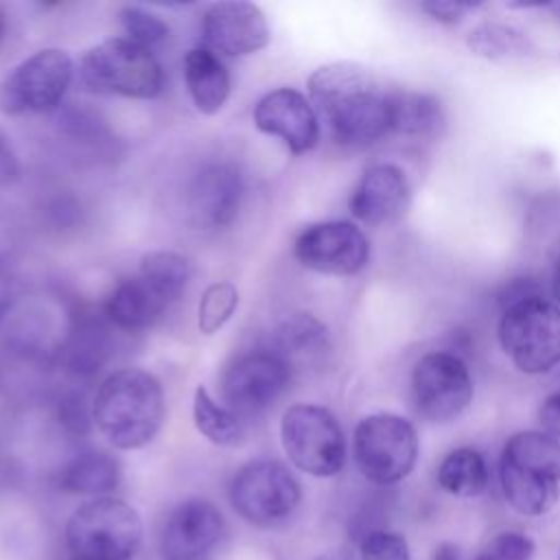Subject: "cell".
I'll use <instances>...</instances> for the list:
<instances>
[{
	"mask_svg": "<svg viewBox=\"0 0 560 560\" xmlns=\"http://www.w3.org/2000/svg\"><path fill=\"white\" fill-rule=\"evenodd\" d=\"M392 92L357 61L324 63L308 77V101L335 142L370 147L392 133Z\"/></svg>",
	"mask_w": 560,
	"mask_h": 560,
	"instance_id": "cell-1",
	"label": "cell"
},
{
	"mask_svg": "<svg viewBox=\"0 0 560 560\" xmlns=\"http://www.w3.org/2000/svg\"><path fill=\"white\" fill-rule=\"evenodd\" d=\"M90 413L107 444L118 451L142 448L164 424L162 383L147 370H116L98 385Z\"/></svg>",
	"mask_w": 560,
	"mask_h": 560,
	"instance_id": "cell-2",
	"label": "cell"
},
{
	"mask_svg": "<svg viewBox=\"0 0 560 560\" xmlns=\"http://www.w3.org/2000/svg\"><path fill=\"white\" fill-rule=\"evenodd\" d=\"M505 501L525 516L549 512L560 497V440L545 431L514 433L499 462Z\"/></svg>",
	"mask_w": 560,
	"mask_h": 560,
	"instance_id": "cell-3",
	"label": "cell"
},
{
	"mask_svg": "<svg viewBox=\"0 0 560 560\" xmlns=\"http://www.w3.org/2000/svg\"><path fill=\"white\" fill-rule=\"evenodd\" d=\"M142 534V516L133 505L116 497H98L70 514L63 538L72 560H131Z\"/></svg>",
	"mask_w": 560,
	"mask_h": 560,
	"instance_id": "cell-4",
	"label": "cell"
},
{
	"mask_svg": "<svg viewBox=\"0 0 560 560\" xmlns=\"http://www.w3.org/2000/svg\"><path fill=\"white\" fill-rule=\"evenodd\" d=\"M499 343L525 374H545L560 363V306L542 293L503 306Z\"/></svg>",
	"mask_w": 560,
	"mask_h": 560,
	"instance_id": "cell-5",
	"label": "cell"
},
{
	"mask_svg": "<svg viewBox=\"0 0 560 560\" xmlns=\"http://www.w3.org/2000/svg\"><path fill=\"white\" fill-rule=\"evenodd\" d=\"M79 77L92 92L127 98H155L164 88V72L155 55L127 37L92 46L81 57Z\"/></svg>",
	"mask_w": 560,
	"mask_h": 560,
	"instance_id": "cell-6",
	"label": "cell"
},
{
	"mask_svg": "<svg viewBox=\"0 0 560 560\" xmlns=\"http://www.w3.org/2000/svg\"><path fill=\"white\" fill-rule=\"evenodd\" d=\"M228 499L232 510L254 527L284 523L302 501V486L278 459H252L230 479Z\"/></svg>",
	"mask_w": 560,
	"mask_h": 560,
	"instance_id": "cell-7",
	"label": "cell"
},
{
	"mask_svg": "<svg viewBox=\"0 0 560 560\" xmlns=\"http://www.w3.org/2000/svg\"><path fill=\"white\" fill-rule=\"evenodd\" d=\"M418 448V433L402 416L370 413L354 427V464L359 472L376 486L402 481L416 466Z\"/></svg>",
	"mask_w": 560,
	"mask_h": 560,
	"instance_id": "cell-8",
	"label": "cell"
},
{
	"mask_svg": "<svg viewBox=\"0 0 560 560\" xmlns=\"http://www.w3.org/2000/svg\"><path fill=\"white\" fill-rule=\"evenodd\" d=\"M280 442L291 464L313 477H335L346 464L339 420L319 405H291L280 420Z\"/></svg>",
	"mask_w": 560,
	"mask_h": 560,
	"instance_id": "cell-9",
	"label": "cell"
},
{
	"mask_svg": "<svg viewBox=\"0 0 560 560\" xmlns=\"http://www.w3.org/2000/svg\"><path fill=\"white\" fill-rule=\"evenodd\" d=\"M74 63L61 48H42L0 81V112L7 116L44 114L63 101Z\"/></svg>",
	"mask_w": 560,
	"mask_h": 560,
	"instance_id": "cell-10",
	"label": "cell"
},
{
	"mask_svg": "<svg viewBox=\"0 0 560 560\" xmlns=\"http://www.w3.org/2000/svg\"><path fill=\"white\" fill-rule=\"evenodd\" d=\"M291 365L273 348H256L234 357L221 374L223 402L243 416L267 411L289 387Z\"/></svg>",
	"mask_w": 560,
	"mask_h": 560,
	"instance_id": "cell-11",
	"label": "cell"
},
{
	"mask_svg": "<svg viewBox=\"0 0 560 560\" xmlns=\"http://www.w3.org/2000/svg\"><path fill=\"white\" fill-rule=\"evenodd\" d=\"M416 411L429 422L457 418L472 400V378L457 352H427L411 372Z\"/></svg>",
	"mask_w": 560,
	"mask_h": 560,
	"instance_id": "cell-12",
	"label": "cell"
},
{
	"mask_svg": "<svg viewBox=\"0 0 560 560\" xmlns=\"http://www.w3.org/2000/svg\"><path fill=\"white\" fill-rule=\"evenodd\" d=\"M293 256L302 267L317 273L354 276L370 260V243L350 221H322L298 234Z\"/></svg>",
	"mask_w": 560,
	"mask_h": 560,
	"instance_id": "cell-13",
	"label": "cell"
},
{
	"mask_svg": "<svg viewBox=\"0 0 560 560\" xmlns=\"http://www.w3.org/2000/svg\"><path fill=\"white\" fill-rule=\"evenodd\" d=\"M221 510L201 497L182 501L166 516L160 532L162 560H212L225 538Z\"/></svg>",
	"mask_w": 560,
	"mask_h": 560,
	"instance_id": "cell-14",
	"label": "cell"
},
{
	"mask_svg": "<svg viewBox=\"0 0 560 560\" xmlns=\"http://www.w3.org/2000/svg\"><path fill=\"white\" fill-rule=\"evenodd\" d=\"M243 192V175L232 162H208L188 179L184 208L190 223L197 228H225L236 219Z\"/></svg>",
	"mask_w": 560,
	"mask_h": 560,
	"instance_id": "cell-15",
	"label": "cell"
},
{
	"mask_svg": "<svg viewBox=\"0 0 560 560\" xmlns=\"http://www.w3.org/2000/svg\"><path fill=\"white\" fill-rule=\"evenodd\" d=\"M271 39L265 13L254 2H214L201 15L203 48L228 57L262 50Z\"/></svg>",
	"mask_w": 560,
	"mask_h": 560,
	"instance_id": "cell-16",
	"label": "cell"
},
{
	"mask_svg": "<svg viewBox=\"0 0 560 560\" xmlns=\"http://www.w3.org/2000/svg\"><path fill=\"white\" fill-rule=\"evenodd\" d=\"M252 116L258 131L280 138L295 155L311 151L319 140V118L315 107L293 88H278L260 96Z\"/></svg>",
	"mask_w": 560,
	"mask_h": 560,
	"instance_id": "cell-17",
	"label": "cell"
},
{
	"mask_svg": "<svg viewBox=\"0 0 560 560\" xmlns=\"http://www.w3.org/2000/svg\"><path fill=\"white\" fill-rule=\"evenodd\" d=\"M411 199L407 175L396 164H372L357 182L348 206L354 219L368 225H383L400 219Z\"/></svg>",
	"mask_w": 560,
	"mask_h": 560,
	"instance_id": "cell-18",
	"label": "cell"
},
{
	"mask_svg": "<svg viewBox=\"0 0 560 560\" xmlns=\"http://www.w3.org/2000/svg\"><path fill=\"white\" fill-rule=\"evenodd\" d=\"M173 302L140 273L120 280L105 300L107 319L120 330L151 328Z\"/></svg>",
	"mask_w": 560,
	"mask_h": 560,
	"instance_id": "cell-19",
	"label": "cell"
},
{
	"mask_svg": "<svg viewBox=\"0 0 560 560\" xmlns=\"http://www.w3.org/2000/svg\"><path fill=\"white\" fill-rule=\"evenodd\" d=\"M120 462L101 448H85L70 457L57 472V486L66 494L109 497L120 483Z\"/></svg>",
	"mask_w": 560,
	"mask_h": 560,
	"instance_id": "cell-20",
	"label": "cell"
},
{
	"mask_svg": "<svg viewBox=\"0 0 560 560\" xmlns=\"http://www.w3.org/2000/svg\"><path fill=\"white\" fill-rule=\"evenodd\" d=\"M184 83L192 105L208 116L217 114L225 105L232 88V79L225 63L219 59L217 52L203 46L190 48L186 52Z\"/></svg>",
	"mask_w": 560,
	"mask_h": 560,
	"instance_id": "cell-21",
	"label": "cell"
},
{
	"mask_svg": "<svg viewBox=\"0 0 560 560\" xmlns=\"http://www.w3.org/2000/svg\"><path fill=\"white\" fill-rule=\"evenodd\" d=\"M273 350L293 372L306 365H319L330 350L328 330L311 313H295L280 324Z\"/></svg>",
	"mask_w": 560,
	"mask_h": 560,
	"instance_id": "cell-22",
	"label": "cell"
},
{
	"mask_svg": "<svg viewBox=\"0 0 560 560\" xmlns=\"http://www.w3.org/2000/svg\"><path fill=\"white\" fill-rule=\"evenodd\" d=\"M444 125L442 103L424 92H392V133L431 136Z\"/></svg>",
	"mask_w": 560,
	"mask_h": 560,
	"instance_id": "cell-23",
	"label": "cell"
},
{
	"mask_svg": "<svg viewBox=\"0 0 560 560\" xmlns=\"http://www.w3.org/2000/svg\"><path fill=\"white\" fill-rule=\"evenodd\" d=\"M192 420L197 431L217 446H238L245 438V427L238 413L228 405L214 400L206 387L195 389L192 398Z\"/></svg>",
	"mask_w": 560,
	"mask_h": 560,
	"instance_id": "cell-24",
	"label": "cell"
},
{
	"mask_svg": "<svg viewBox=\"0 0 560 560\" xmlns=\"http://www.w3.org/2000/svg\"><path fill=\"white\" fill-rule=\"evenodd\" d=\"M438 483L444 492L455 497H477L488 486V466L479 451L462 446L451 451L440 468Z\"/></svg>",
	"mask_w": 560,
	"mask_h": 560,
	"instance_id": "cell-25",
	"label": "cell"
},
{
	"mask_svg": "<svg viewBox=\"0 0 560 560\" xmlns=\"http://www.w3.org/2000/svg\"><path fill=\"white\" fill-rule=\"evenodd\" d=\"M466 46L470 52L488 61L518 59L532 50V44L523 31L499 22H483L470 28L466 35Z\"/></svg>",
	"mask_w": 560,
	"mask_h": 560,
	"instance_id": "cell-26",
	"label": "cell"
},
{
	"mask_svg": "<svg viewBox=\"0 0 560 560\" xmlns=\"http://www.w3.org/2000/svg\"><path fill=\"white\" fill-rule=\"evenodd\" d=\"M138 273L160 289L171 302H177L190 282L192 267L182 254L158 249L142 256Z\"/></svg>",
	"mask_w": 560,
	"mask_h": 560,
	"instance_id": "cell-27",
	"label": "cell"
},
{
	"mask_svg": "<svg viewBox=\"0 0 560 560\" xmlns=\"http://www.w3.org/2000/svg\"><path fill=\"white\" fill-rule=\"evenodd\" d=\"M238 306V291L232 282L210 284L197 306V326L203 335H214L221 330Z\"/></svg>",
	"mask_w": 560,
	"mask_h": 560,
	"instance_id": "cell-28",
	"label": "cell"
},
{
	"mask_svg": "<svg viewBox=\"0 0 560 560\" xmlns=\"http://www.w3.org/2000/svg\"><path fill=\"white\" fill-rule=\"evenodd\" d=\"M118 15H120V24L127 39L136 42L138 46H144L151 50L153 46L166 42L168 37V31H171L168 24L160 15L142 7H122Z\"/></svg>",
	"mask_w": 560,
	"mask_h": 560,
	"instance_id": "cell-29",
	"label": "cell"
},
{
	"mask_svg": "<svg viewBox=\"0 0 560 560\" xmlns=\"http://www.w3.org/2000/svg\"><path fill=\"white\" fill-rule=\"evenodd\" d=\"M361 560H409L407 540L396 532H368L361 540Z\"/></svg>",
	"mask_w": 560,
	"mask_h": 560,
	"instance_id": "cell-30",
	"label": "cell"
},
{
	"mask_svg": "<svg viewBox=\"0 0 560 560\" xmlns=\"http://www.w3.org/2000/svg\"><path fill=\"white\" fill-rule=\"evenodd\" d=\"M534 542L521 532H501L494 536L475 560H529Z\"/></svg>",
	"mask_w": 560,
	"mask_h": 560,
	"instance_id": "cell-31",
	"label": "cell"
},
{
	"mask_svg": "<svg viewBox=\"0 0 560 560\" xmlns=\"http://www.w3.org/2000/svg\"><path fill=\"white\" fill-rule=\"evenodd\" d=\"M472 9H477V4H472V2H453V0H431V2L422 4L424 13H429L433 20L446 22V24L459 22Z\"/></svg>",
	"mask_w": 560,
	"mask_h": 560,
	"instance_id": "cell-32",
	"label": "cell"
},
{
	"mask_svg": "<svg viewBox=\"0 0 560 560\" xmlns=\"http://www.w3.org/2000/svg\"><path fill=\"white\" fill-rule=\"evenodd\" d=\"M538 420H540L545 433L560 438V387L542 400V405L538 409Z\"/></svg>",
	"mask_w": 560,
	"mask_h": 560,
	"instance_id": "cell-33",
	"label": "cell"
},
{
	"mask_svg": "<svg viewBox=\"0 0 560 560\" xmlns=\"http://www.w3.org/2000/svg\"><path fill=\"white\" fill-rule=\"evenodd\" d=\"M20 173V164H18V155L13 151V147L9 144L7 136L0 131V186L13 182Z\"/></svg>",
	"mask_w": 560,
	"mask_h": 560,
	"instance_id": "cell-34",
	"label": "cell"
},
{
	"mask_svg": "<svg viewBox=\"0 0 560 560\" xmlns=\"http://www.w3.org/2000/svg\"><path fill=\"white\" fill-rule=\"evenodd\" d=\"M313 560H354V551L348 545H337V547L322 551Z\"/></svg>",
	"mask_w": 560,
	"mask_h": 560,
	"instance_id": "cell-35",
	"label": "cell"
},
{
	"mask_svg": "<svg viewBox=\"0 0 560 560\" xmlns=\"http://www.w3.org/2000/svg\"><path fill=\"white\" fill-rule=\"evenodd\" d=\"M433 560H457V549H455L453 545L444 542V545H440V547L435 549Z\"/></svg>",
	"mask_w": 560,
	"mask_h": 560,
	"instance_id": "cell-36",
	"label": "cell"
},
{
	"mask_svg": "<svg viewBox=\"0 0 560 560\" xmlns=\"http://www.w3.org/2000/svg\"><path fill=\"white\" fill-rule=\"evenodd\" d=\"M551 289H553V295L556 300L560 302V258L556 262V269H553V280H551Z\"/></svg>",
	"mask_w": 560,
	"mask_h": 560,
	"instance_id": "cell-37",
	"label": "cell"
},
{
	"mask_svg": "<svg viewBox=\"0 0 560 560\" xmlns=\"http://www.w3.org/2000/svg\"><path fill=\"white\" fill-rule=\"evenodd\" d=\"M4 31H7V15H4V11L0 9V42H2V37H4Z\"/></svg>",
	"mask_w": 560,
	"mask_h": 560,
	"instance_id": "cell-38",
	"label": "cell"
},
{
	"mask_svg": "<svg viewBox=\"0 0 560 560\" xmlns=\"http://www.w3.org/2000/svg\"><path fill=\"white\" fill-rule=\"evenodd\" d=\"M553 11H556V15H558V20H560V2L553 4Z\"/></svg>",
	"mask_w": 560,
	"mask_h": 560,
	"instance_id": "cell-39",
	"label": "cell"
},
{
	"mask_svg": "<svg viewBox=\"0 0 560 560\" xmlns=\"http://www.w3.org/2000/svg\"><path fill=\"white\" fill-rule=\"evenodd\" d=\"M2 298H4V293L0 291V308H2Z\"/></svg>",
	"mask_w": 560,
	"mask_h": 560,
	"instance_id": "cell-40",
	"label": "cell"
},
{
	"mask_svg": "<svg viewBox=\"0 0 560 560\" xmlns=\"http://www.w3.org/2000/svg\"><path fill=\"white\" fill-rule=\"evenodd\" d=\"M558 560H560V553H558Z\"/></svg>",
	"mask_w": 560,
	"mask_h": 560,
	"instance_id": "cell-41",
	"label": "cell"
}]
</instances>
